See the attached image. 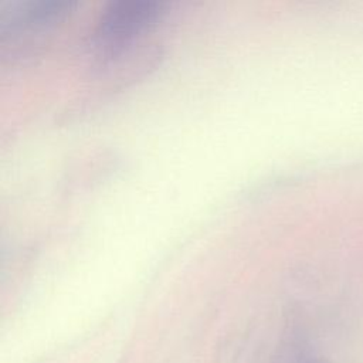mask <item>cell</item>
I'll use <instances>...</instances> for the list:
<instances>
[{
    "mask_svg": "<svg viewBox=\"0 0 363 363\" xmlns=\"http://www.w3.org/2000/svg\"><path fill=\"white\" fill-rule=\"evenodd\" d=\"M162 13L156 0H112L99 13L89 33V55L109 62L121 55Z\"/></svg>",
    "mask_w": 363,
    "mask_h": 363,
    "instance_id": "1",
    "label": "cell"
},
{
    "mask_svg": "<svg viewBox=\"0 0 363 363\" xmlns=\"http://www.w3.org/2000/svg\"><path fill=\"white\" fill-rule=\"evenodd\" d=\"M71 9L68 0H13L0 7V37L31 38L54 27Z\"/></svg>",
    "mask_w": 363,
    "mask_h": 363,
    "instance_id": "2",
    "label": "cell"
},
{
    "mask_svg": "<svg viewBox=\"0 0 363 363\" xmlns=\"http://www.w3.org/2000/svg\"><path fill=\"white\" fill-rule=\"evenodd\" d=\"M308 363H328L326 360H322V359H315V360H311Z\"/></svg>",
    "mask_w": 363,
    "mask_h": 363,
    "instance_id": "3",
    "label": "cell"
}]
</instances>
